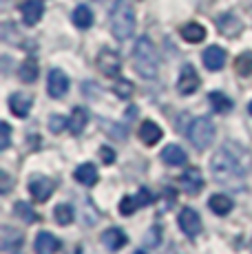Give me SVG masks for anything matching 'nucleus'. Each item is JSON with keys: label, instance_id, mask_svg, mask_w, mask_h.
<instances>
[{"label": "nucleus", "instance_id": "nucleus-5", "mask_svg": "<svg viewBox=\"0 0 252 254\" xmlns=\"http://www.w3.org/2000/svg\"><path fill=\"white\" fill-rule=\"evenodd\" d=\"M98 69L104 73L106 77H118L122 71V60L113 49H102L98 56Z\"/></svg>", "mask_w": 252, "mask_h": 254}, {"label": "nucleus", "instance_id": "nucleus-17", "mask_svg": "<svg viewBox=\"0 0 252 254\" xmlns=\"http://www.w3.org/2000/svg\"><path fill=\"white\" fill-rule=\"evenodd\" d=\"M241 29H244V24H241V20L235 13H224V16L219 18V31L224 33V36L235 38L241 33Z\"/></svg>", "mask_w": 252, "mask_h": 254}, {"label": "nucleus", "instance_id": "nucleus-28", "mask_svg": "<svg viewBox=\"0 0 252 254\" xmlns=\"http://www.w3.org/2000/svg\"><path fill=\"white\" fill-rule=\"evenodd\" d=\"M235 69L239 75H244V77H248L252 75V51H246V53H241L239 58L235 60Z\"/></svg>", "mask_w": 252, "mask_h": 254}, {"label": "nucleus", "instance_id": "nucleus-30", "mask_svg": "<svg viewBox=\"0 0 252 254\" xmlns=\"http://www.w3.org/2000/svg\"><path fill=\"white\" fill-rule=\"evenodd\" d=\"M133 91H135V86H133V82H128V80H118L113 86V93L120 100H128V97L133 95Z\"/></svg>", "mask_w": 252, "mask_h": 254}, {"label": "nucleus", "instance_id": "nucleus-26", "mask_svg": "<svg viewBox=\"0 0 252 254\" xmlns=\"http://www.w3.org/2000/svg\"><path fill=\"white\" fill-rule=\"evenodd\" d=\"M73 22L77 29H89L91 24H93V11H91L86 4H80L73 11Z\"/></svg>", "mask_w": 252, "mask_h": 254}, {"label": "nucleus", "instance_id": "nucleus-21", "mask_svg": "<svg viewBox=\"0 0 252 254\" xmlns=\"http://www.w3.org/2000/svg\"><path fill=\"white\" fill-rule=\"evenodd\" d=\"M75 179L82 186H95L98 184V168L93 164H82L75 170Z\"/></svg>", "mask_w": 252, "mask_h": 254}, {"label": "nucleus", "instance_id": "nucleus-24", "mask_svg": "<svg viewBox=\"0 0 252 254\" xmlns=\"http://www.w3.org/2000/svg\"><path fill=\"white\" fill-rule=\"evenodd\" d=\"M38 71H40V69H38V62L33 60V58H27V60L20 64V69H18V75H20L22 82L31 84V82H36Z\"/></svg>", "mask_w": 252, "mask_h": 254}, {"label": "nucleus", "instance_id": "nucleus-2", "mask_svg": "<svg viewBox=\"0 0 252 254\" xmlns=\"http://www.w3.org/2000/svg\"><path fill=\"white\" fill-rule=\"evenodd\" d=\"M133 66L139 75L148 77V80H153V77L157 75V69H159L157 49H155V45L146 36L139 38L133 47Z\"/></svg>", "mask_w": 252, "mask_h": 254}, {"label": "nucleus", "instance_id": "nucleus-33", "mask_svg": "<svg viewBox=\"0 0 252 254\" xmlns=\"http://www.w3.org/2000/svg\"><path fill=\"white\" fill-rule=\"evenodd\" d=\"M64 126H69V122L64 120L62 115H53L51 120H49V128H51V133H60Z\"/></svg>", "mask_w": 252, "mask_h": 254}, {"label": "nucleus", "instance_id": "nucleus-18", "mask_svg": "<svg viewBox=\"0 0 252 254\" xmlns=\"http://www.w3.org/2000/svg\"><path fill=\"white\" fill-rule=\"evenodd\" d=\"M102 243H104L109 250H122V248L128 243V239H126V234L122 230H118V228H111V230H106L102 234Z\"/></svg>", "mask_w": 252, "mask_h": 254}, {"label": "nucleus", "instance_id": "nucleus-8", "mask_svg": "<svg viewBox=\"0 0 252 254\" xmlns=\"http://www.w3.org/2000/svg\"><path fill=\"white\" fill-rule=\"evenodd\" d=\"M199 89V75H197L195 66L192 64H184L182 73H179V80H177V91L182 95H190Z\"/></svg>", "mask_w": 252, "mask_h": 254}, {"label": "nucleus", "instance_id": "nucleus-13", "mask_svg": "<svg viewBox=\"0 0 252 254\" xmlns=\"http://www.w3.org/2000/svg\"><path fill=\"white\" fill-rule=\"evenodd\" d=\"M162 137H164V133H162V128H159L155 122H151V120H144L142 122V126H139V139H142L144 144H146V146H155Z\"/></svg>", "mask_w": 252, "mask_h": 254}, {"label": "nucleus", "instance_id": "nucleus-39", "mask_svg": "<svg viewBox=\"0 0 252 254\" xmlns=\"http://www.w3.org/2000/svg\"><path fill=\"white\" fill-rule=\"evenodd\" d=\"M135 254H146V252H142V250H137V252H135Z\"/></svg>", "mask_w": 252, "mask_h": 254}, {"label": "nucleus", "instance_id": "nucleus-3", "mask_svg": "<svg viewBox=\"0 0 252 254\" xmlns=\"http://www.w3.org/2000/svg\"><path fill=\"white\" fill-rule=\"evenodd\" d=\"M135 31V9L128 0H115L111 7V33L115 40H128Z\"/></svg>", "mask_w": 252, "mask_h": 254}, {"label": "nucleus", "instance_id": "nucleus-9", "mask_svg": "<svg viewBox=\"0 0 252 254\" xmlns=\"http://www.w3.org/2000/svg\"><path fill=\"white\" fill-rule=\"evenodd\" d=\"M47 91H49L51 97H62L66 91H69V77L64 75V71L60 69H51L49 71V82H47Z\"/></svg>", "mask_w": 252, "mask_h": 254}, {"label": "nucleus", "instance_id": "nucleus-1", "mask_svg": "<svg viewBox=\"0 0 252 254\" xmlns=\"http://www.w3.org/2000/svg\"><path fill=\"white\" fill-rule=\"evenodd\" d=\"M252 157L239 144H224L210 159L212 177L226 186H241L244 177L250 173Z\"/></svg>", "mask_w": 252, "mask_h": 254}, {"label": "nucleus", "instance_id": "nucleus-38", "mask_svg": "<svg viewBox=\"0 0 252 254\" xmlns=\"http://www.w3.org/2000/svg\"><path fill=\"white\" fill-rule=\"evenodd\" d=\"M248 111H250V115H252V102H250V106H248Z\"/></svg>", "mask_w": 252, "mask_h": 254}, {"label": "nucleus", "instance_id": "nucleus-27", "mask_svg": "<svg viewBox=\"0 0 252 254\" xmlns=\"http://www.w3.org/2000/svg\"><path fill=\"white\" fill-rule=\"evenodd\" d=\"M53 217H56V221L60 223V226H69L75 217L73 206H69V203H58L56 210H53Z\"/></svg>", "mask_w": 252, "mask_h": 254}, {"label": "nucleus", "instance_id": "nucleus-20", "mask_svg": "<svg viewBox=\"0 0 252 254\" xmlns=\"http://www.w3.org/2000/svg\"><path fill=\"white\" fill-rule=\"evenodd\" d=\"M162 159L168 166H184L188 159V155L184 153V148H179L177 144H168L166 148L162 150Z\"/></svg>", "mask_w": 252, "mask_h": 254}, {"label": "nucleus", "instance_id": "nucleus-14", "mask_svg": "<svg viewBox=\"0 0 252 254\" xmlns=\"http://www.w3.org/2000/svg\"><path fill=\"white\" fill-rule=\"evenodd\" d=\"M31 104H33V100H31V95H27V93H13L11 100H9V109H11V113L18 115V117H27L29 111H31Z\"/></svg>", "mask_w": 252, "mask_h": 254}, {"label": "nucleus", "instance_id": "nucleus-10", "mask_svg": "<svg viewBox=\"0 0 252 254\" xmlns=\"http://www.w3.org/2000/svg\"><path fill=\"white\" fill-rule=\"evenodd\" d=\"M201 58H203V66H206L208 71H221L226 64V51L217 45L208 47Z\"/></svg>", "mask_w": 252, "mask_h": 254}, {"label": "nucleus", "instance_id": "nucleus-23", "mask_svg": "<svg viewBox=\"0 0 252 254\" xmlns=\"http://www.w3.org/2000/svg\"><path fill=\"white\" fill-rule=\"evenodd\" d=\"M208 206H210V210L215 214H228L232 210V199L226 197V194H212L210 199H208Z\"/></svg>", "mask_w": 252, "mask_h": 254}, {"label": "nucleus", "instance_id": "nucleus-16", "mask_svg": "<svg viewBox=\"0 0 252 254\" xmlns=\"http://www.w3.org/2000/svg\"><path fill=\"white\" fill-rule=\"evenodd\" d=\"M60 250V241L51 232H40L36 237V252L38 254H56Z\"/></svg>", "mask_w": 252, "mask_h": 254}, {"label": "nucleus", "instance_id": "nucleus-7", "mask_svg": "<svg viewBox=\"0 0 252 254\" xmlns=\"http://www.w3.org/2000/svg\"><path fill=\"white\" fill-rule=\"evenodd\" d=\"M179 228H182V232L186 237L195 239L201 232V217L192 208H184L182 214H179Z\"/></svg>", "mask_w": 252, "mask_h": 254}, {"label": "nucleus", "instance_id": "nucleus-32", "mask_svg": "<svg viewBox=\"0 0 252 254\" xmlns=\"http://www.w3.org/2000/svg\"><path fill=\"white\" fill-rule=\"evenodd\" d=\"M9 139H11V128H9L7 122L0 124V148H9Z\"/></svg>", "mask_w": 252, "mask_h": 254}, {"label": "nucleus", "instance_id": "nucleus-19", "mask_svg": "<svg viewBox=\"0 0 252 254\" xmlns=\"http://www.w3.org/2000/svg\"><path fill=\"white\" fill-rule=\"evenodd\" d=\"M179 33H182V38H184L186 42H190V45L203 42V38H206V29H203L199 22H188V24H184V27L179 29Z\"/></svg>", "mask_w": 252, "mask_h": 254}, {"label": "nucleus", "instance_id": "nucleus-22", "mask_svg": "<svg viewBox=\"0 0 252 254\" xmlns=\"http://www.w3.org/2000/svg\"><path fill=\"white\" fill-rule=\"evenodd\" d=\"M86 122H89V113H86L82 106H77V109H73V113H71V120H69L66 128L71 130V135H80L82 130H84Z\"/></svg>", "mask_w": 252, "mask_h": 254}, {"label": "nucleus", "instance_id": "nucleus-12", "mask_svg": "<svg viewBox=\"0 0 252 254\" xmlns=\"http://www.w3.org/2000/svg\"><path fill=\"white\" fill-rule=\"evenodd\" d=\"M42 13H45V7H42L40 0H27L22 4V20H25L27 27H33V24L40 22Z\"/></svg>", "mask_w": 252, "mask_h": 254}, {"label": "nucleus", "instance_id": "nucleus-29", "mask_svg": "<svg viewBox=\"0 0 252 254\" xmlns=\"http://www.w3.org/2000/svg\"><path fill=\"white\" fill-rule=\"evenodd\" d=\"M13 212H16L18 217L25 219L27 223H36L38 219H40V217H38V214L31 210V206H29V203H25V201H18V203H16V208H13Z\"/></svg>", "mask_w": 252, "mask_h": 254}, {"label": "nucleus", "instance_id": "nucleus-6", "mask_svg": "<svg viewBox=\"0 0 252 254\" xmlns=\"http://www.w3.org/2000/svg\"><path fill=\"white\" fill-rule=\"evenodd\" d=\"M53 190H56V184H53L51 179L42 177V175H38V177H31V182H29V192H31V197L36 199L38 203L47 201V199L53 194Z\"/></svg>", "mask_w": 252, "mask_h": 254}, {"label": "nucleus", "instance_id": "nucleus-11", "mask_svg": "<svg viewBox=\"0 0 252 254\" xmlns=\"http://www.w3.org/2000/svg\"><path fill=\"white\" fill-rule=\"evenodd\" d=\"M182 188L186 190L188 194H199L201 190H203V177H201L199 170H197V168L184 170V175H182Z\"/></svg>", "mask_w": 252, "mask_h": 254}, {"label": "nucleus", "instance_id": "nucleus-37", "mask_svg": "<svg viewBox=\"0 0 252 254\" xmlns=\"http://www.w3.org/2000/svg\"><path fill=\"white\" fill-rule=\"evenodd\" d=\"M0 177H2V192H9V177H7V173H0Z\"/></svg>", "mask_w": 252, "mask_h": 254}, {"label": "nucleus", "instance_id": "nucleus-34", "mask_svg": "<svg viewBox=\"0 0 252 254\" xmlns=\"http://www.w3.org/2000/svg\"><path fill=\"white\" fill-rule=\"evenodd\" d=\"M135 199H137V203L144 208V206H148V203L153 201V194H151V190L148 188H139V192H137V197Z\"/></svg>", "mask_w": 252, "mask_h": 254}, {"label": "nucleus", "instance_id": "nucleus-4", "mask_svg": "<svg viewBox=\"0 0 252 254\" xmlns=\"http://www.w3.org/2000/svg\"><path fill=\"white\" fill-rule=\"evenodd\" d=\"M188 139L197 150H206L215 139V124L210 117H197L188 128Z\"/></svg>", "mask_w": 252, "mask_h": 254}, {"label": "nucleus", "instance_id": "nucleus-35", "mask_svg": "<svg viewBox=\"0 0 252 254\" xmlns=\"http://www.w3.org/2000/svg\"><path fill=\"white\" fill-rule=\"evenodd\" d=\"M100 157H102V162H104V164H113L115 162V150L102 146V148H100Z\"/></svg>", "mask_w": 252, "mask_h": 254}, {"label": "nucleus", "instance_id": "nucleus-25", "mask_svg": "<svg viewBox=\"0 0 252 254\" xmlns=\"http://www.w3.org/2000/svg\"><path fill=\"white\" fill-rule=\"evenodd\" d=\"M208 102H210L212 111H217V113H228V111L232 109V100L219 91L210 93V95H208Z\"/></svg>", "mask_w": 252, "mask_h": 254}, {"label": "nucleus", "instance_id": "nucleus-31", "mask_svg": "<svg viewBox=\"0 0 252 254\" xmlns=\"http://www.w3.org/2000/svg\"><path fill=\"white\" fill-rule=\"evenodd\" d=\"M137 208H139V203L135 197H124L122 201H120V214H124V217H130Z\"/></svg>", "mask_w": 252, "mask_h": 254}, {"label": "nucleus", "instance_id": "nucleus-36", "mask_svg": "<svg viewBox=\"0 0 252 254\" xmlns=\"http://www.w3.org/2000/svg\"><path fill=\"white\" fill-rule=\"evenodd\" d=\"M159 237H162V230L155 226L153 230L148 232V237H146V246H148V248H155V246H157V241H159Z\"/></svg>", "mask_w": 252, "mask_h": 254}, {"label": "nucleus", "instance_id": "nucleus-15", "mask_svg": "<svg viewBox=\"0 0 252 254\" xmlns=\"http://www.w3.org/2000/svg\"><path fill=\"white\" fill-rule=\"evenodd\" d=\"M22 248V234L13 228L4 226L2 228V250L4 252H11V254H18Z\"/></svg>", "mask_w": 252, "mask_h": 254}]
</instances>
